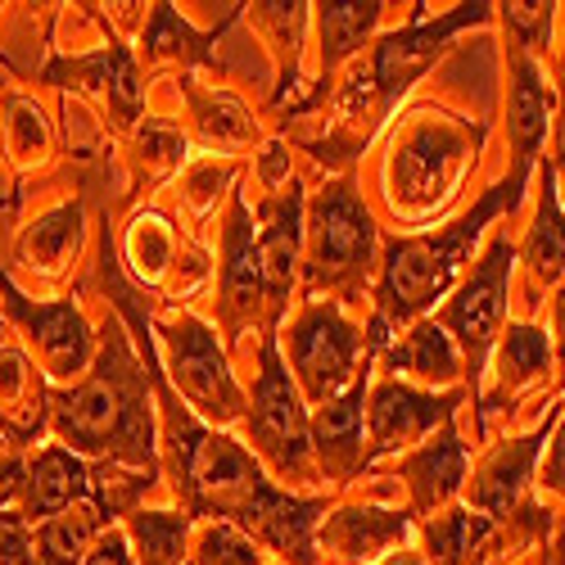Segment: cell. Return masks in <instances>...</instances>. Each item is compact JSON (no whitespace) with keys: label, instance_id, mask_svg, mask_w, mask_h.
<instances>
[{"label":"cell","instance_id":"obj_1","mask_svg":"<svg viewBox=\"0 0 565 565\" xmlns=\"http://www.w3.org/2000/svg\"><path fill=\"white\" fill-rule=\"evenodd\" d=\"M51 430L77 457H105L154 476V416L150 385L118 326H105L96 362L73 390L51 394Z\"/></svg>","mask_w":565,"mask_h":565},{"label":"cell","instance_id":"obj_2","mask_svg":"<svg viewBox=\"0 0 565 565\" xmlns=\"http://www.w3.org/2000/svg\"><path fill=\"white\" fill-rule=\"evenodd\" d=\"M525 181L530 177H507L466 217H457L439 235H407V241H390V263H385V280H381V312H375V321L390 331V326L412 321L416 312H426L452 286V276L461 271L470 245L480 241V231L502 209L511 213L515 204H521Z\"/></svg>","mask_w":565,"mask_h":565},{"label":"cell","instance_id":"obj_3","mask_svg":"<svg viewBox=\"0 0 565 565\" xmlns=\"http://www.w3.org/2000/svg\"><path fill=\"white\" fill-rule=\"evenodd\" d=\"M375 254V222L353 181L326 185L308 222V280L312 290H358Z\"/></svg>","mask_w":565,"mask_h":565},{"label":"cell","instance_id":"obj_4","mask_svg":"<svg viewBox=\"0 0 565 565\" xmlns=\"http://www.w3.org/2000/svg\"><path fill=\"white\" fill-rule=\"evenodd\" d=\"M163 353H168V371H172V385L191 398L204 416L213 420H235L245 412V394L235 385V375L213 340V331L195 317H172L163 321Z\"/></svg>","mask_w":565,"mask_h":565},{"label":"cell","instance_id":"obj_5","mask_svg":"<svg viewBox=\"0 0 565 565\" xmlns=\"http://www.w3.org/2000/svg\"><path fill=\"white\" fill-rule=\"evenodd\" d=\"M511 258L515 249L507 245V235L489 245V254L480 258V267L470 271V280L457 290V299L439 312V321L457 335L466 362H470V394H480V375H484V358L493 335L502 331V317H507V280H511Z\"/></svg>","mask_w":565,"mask_h":565},{"label":"cell","instance_id":"obj_6","mask_svg":"<svg viewBox=\"0 0 565 565\" xmlns=\"http://www.w3.org/2000/svg\"><path fill=\"white\" fill-rule=\"evenodd\" d=\"M484 19H489V6H457L452 14H444L435 23H412V28H403V32H394V36H385L381 45H375L366 86H371L381 118H390V109L407 96L412 82L448 51V41L461 28H476Z\"/></svg>","mask_w":565,"mask_h":565},{"label":"cell","instance_id":"obj_7","mask_svg":"<svg viewBox=\"0 0 565 565\" xmlns=\"http://www.w3.org/2000/svg\"><path fill=\"white\" fill-rule=\"evenodd\" d=\"M249 430L258 452L271 461L276 476H303L308 470V416L299 407V390L290 385V371L276 353V340L263 344V375L254 385Z\"/></svg>","mask_w":565,"mask_h":565},{"label":"cell","instance_id":"obj_8","mask_svg":"<svg viewBox=\"0 0 565 565\" xmlns=\"http://www.w3.org/2000/svg\"><path fill=\"white\" fill-rule=\"evenodd\" d=\"M362 353V335L340 317V308L331 303H312L299 321H295V335H290V358L295 371L303 381V394L312 403H331L349 381H353V366Z\"/></svg>","mask_w":565,"mask_h":565},{"label":"cell","instance_id":"obj_9","mask_svg":"<svg viewBox=\"0 0 565 565\" xmlns=\"http://www.w3.org/2000/svg\"><path fill=\"white\" fill-rule=\"evenodd\" d=\"M0 295H6L10 317L28 331L45 375L55 381H68V375H82L90 362H96V340H90V326L77 312V303H32L14 280L0 271Z\"/></svg>","mask_w":565,"mask_h":565},{"label":"cell","instance_id":"obj_10","mask_svg":"<svg viewBox=\"0 0 565 565\" xmlns=\"http://www.w3.org/2000/svg\"><path fill=\"white\" fill-rule=\"evenodd\" d=\"M222 321L231 335H241L249 321H258L263 299H267V276H263V258H258V235L249 226V209L245 200H231V217H226V249H222Z\"/></svg>","mask_w":565,"mask_h":565},{"label":"cell","instance_id":"obj_11","mask_svg":"<svg viewBox=\"0 0 565 565\" xmlns=\"http://www.w3.org/2000/svg\"><path fill=\"white\" fill-rule=\"evenodd\" d=\"M461 394H416L407 385H381L371 394V452H366V466L385 452H398L407 444H416L420 435H430L435 426H448L452 412H457Z\"/></svg>","mask_w":565,"mask_h":565},{"label":"cell","instance_id":"obj_12","mask_svg":"<svg viewBox=\"0 0 565 565\" xmlns=\"http://www.w3.org/2000/svg\"><path fill=\"white\" fill-rule=\"evenodd\" d=\"M41 82L51 86H77V90H96V96L109 100L114 118L127 127L140 118V77H136V64L127 55V45H118L109 36L105 51H90V55H77V60H55L51 68L41 73Z\"/></svg>","mask_w":565,"mask_h":565},{"label":"cell","instance_id":"obj_13","mask_svg":"<svg viewBox=\"0 0 565 565\" xmlns=\"http://www.w3.org/2000/svg\"><path fill=\"white\" fill-rule=\"evenodd\" d=\"M90 489H96V470H90L77 452H68L64 444L41 448L28 466V480H23V521L41 525L51 515L90 502Z\"/></svg>","mask_w":565,"mask_h":565},{"label":"cell","instance_id":"obj_14","mask_svg":"<svg viewBox=\"0 0 565 565\" xmlns=\"http://www.w3.org/2000/svg\"><path fill=\"white\" fill-rule=\"evenodd\" d=\"M466 154V140L452 127H416L407 136V146L394 159V177L403 172V191H394V204L403 200V209H420L435 195H444V185L457 168V159Z\"/></svg>","mask_w":565,"mask_h":565},{"label":"cell","instance_id":"obj_15","mask_svg":"<svg viewBox=\"0 0 565 565\" xmlns=\"http://www.w3.org/2000/svg\"><path fill=\"white\" fill-rule=\"evenodd\" d=\"M362 398H366V371L344 394H335L312 420V448L321 457V470L331 480H353L366 466L362 452Z\"/></svg>","mask_w":565,"mask_h":565},{"label":"cell","instance_id":"obj_16","mask_svg":"<svg viewBox=\"0 0 565 565\" xmlns=\"http://www.w3.org/2000/svg\"><path fill=\"white\" fill-rule=\"evenodd\" d=\"M507 127H511V154L515 168L511 177H530L534 154L543 146V131L552 118V90L539 77V64L525 51H511V109H507Z\"/></svg>","mask_w":565,"mask_h":565},{"label":"cell","instance_id":"obj_17","mask_svg":"<svg viewBox=\"0 0 565 565\" xmlns=\"http://www.w3.org/2000/svg\"><path fill=\"white\" fill-rule=\"evenodd\" d=\"M45 385L36 366L28 362L23 349L0 344V430H6L14 444H28L45 430L51 420V407H45Z\"/></svg>","mask_w":565,"mask_h":565},{"label":"cell","instance_id":"obj_18","mask_svg":"<svg viewBox=\"0 0 565 565\" xmlns=\"http://www.w3.org/2000/svg\"><path fill=\"white\" fill-rule=\"evenodd\" d=\"M403 539H407V515L381 511V507H344L321 525V547H331L349 565L381 556L385 547H394Z\"/></svg>","mask_w":565,"mask_h":565},{"label":"cell","instance_id":"obj_19","mask_svg":"<svg viewBox=\"0 0 565 565\" xmlns=\"http://www.w3.org/2000/svg\"><path fill=\"white\" fill-rule=\"evenodd\" d=\"M303 200L290 185V195L267 209V231L258 235V258H263V276H267V299H271V312H280L290 295V280H295V267H299V235H303Z\"/></svg>","mask_w":565,"mask_h":565},{"label":"cell","instance_id":"obj_20","mask_svg":"<svg viewBox=\"0 0 565 565\" xmlns=\"http://www.w3.org/2000/svg\"><path fill=\"white\" fill-rule=\"evenodd\" d=\"M547 439V426L521 444H511L502 452H493L480 470V480L470 484V507L484 511V521H498V515H507L515 507V498H521V489L530 484V470H534V457Z\"/></svg>","mask_w":565,"mask_h":565},{"label":"cell","instance_id":"obj_21","mask_svg":"<svg viewBox=\"0 0 565 565\" xmlns=\"http://www.w3.org/2000/svg\"><path fill=\"white\" fill-rule=\"evenodd\" d=\"M461 476H466V448L457 444L452 420L439 430L435 444H426L420 452H412L403 461V480L412 489V507L416 511H435L444 498H452L457 484H461Z\"/></svg>","mask_w":565,"mask_h":565},{"label":"cell","instance_id":"obj_22","mask_svg":"<svg viewBox=\"0 0 565 565\" xmlns=\"http://www.w3.org/2000/svg\"><path fill=\"white\" fill-rule=\"evenodd\" d=\"M100 507L96 502H77L51 521H41L36 534H32V556L36 565H82L86 561V547L96 543L100 534Z\"/></svg>","mask_w":565,"mask_h":565},{"label":"cell","instance_id":"obj_23","mask_svg":"<svg viewBox=\"0 0 565 565\" xmlns=\"http://www.w3.org/2000/svg\"><path fill=\"white\" fill-rule=\"evenodd\" d=\"M385 6H317V23H321V77H331L358 45L371 36V28L381 23Z\"/></svg>","mask_w":565,"mask_h":565},{"label":"cell","instance_id":"obj_24","mask_svg":"<svg viewBox=\"0 0 565 565\" xmlns=\"http://www.w3.org/2000/svg\"><path fill=\"white\" fill-rule=\"evenodd\" d=\"M82 245V209L77 204H60L55 213H45L41 222L28 226V235L19 241V254L28 267H41V271H55L64 267Z\"/></svg>","mask_w":565,"mask_h":565},{"label":"cell","instance_id":"obj_25","mask_svg":"<svg viewBox=\"0 0 565 565\" xmlns=\"http://www.w3.org/2000/svg\"><path fill=\"white\" fill-rule=\"evenodd\" d=\"M390 366L394 371H412V375H420V381L448 385V381H457V349L444 335L439 321H420V326H412L407 344L390 349Z\"/></svg>","mask_w":565,"mask_h":565},{"label":"cell","instance_id":"obj_26","mask_svg":"<svg viewBox=\"0 0 565 565\" xmlns=\"http://www.w3.org/2000/svg\"><path fill=\"white\" fill-rule=\"evenodd\" d=\"M547 358H552V349H547V335L539 331V326H511L507 344L498 353V385H502V394L489 407H498L502 398H511V394H521L525 385H534L539 375L547 371Z\"/></svg>","mask_w":565,"mask_h":565},{"label":"cell","instance_id":"obj_27","mask_svg":"<svg viewBox=\"0 0 565 565\" xmlns=\"http://www.w3.org/2000/svg\"><path fill=\"white\" fill-rule=\"evenodd\" d=\"M525 263L534 267V276L543 286L561 276L565 267V217H561V204H556V181H552V168H543V200H539V217H534V231L525 241Z\"/></svg>","mask_w":565,"mask_h":565},{"label":"cell","instance_id":"obj_28","mask_svg":"<svg viewBox=\"0 0 565 565\" xmlns=\"http://www.w3.org/2000/svg\"><path fill=\"white\" fill-rule=\"evenodd\" d=\"M185 530H191V515L172 511H136L127 521V539L136 543L140 565H181Z\"/></svg>","mask_w":565,"mask_h":565},{"label":"cell","instance_id":"obj_29","mask_svg":"<svg viewBox=\"0 0 565 565\" xmlns=\"http://www.w3.org/2000/svg\"><path fill=\"white\" fill-rule=\"evenodd\" d=\"M217 41L213 36H195L191 23H181V14L172 6H154L150 14V28H146V55L150 60H181V64H213V51L209 45Z\"/></svg>","mask_w":565,"mask_h":565},{"label":"cell","instance_id":"obj_30","mask_svg":"<svg viewBox=\"0 0 565 565\" xmlns=\"http://www.w3.org/2000/svg\"><path fill=\"white\" fill-rule=\"evenodd\" d=\"M489 534V521L476 515L470 507L452 511V515H439V521L426 530V547H430V561L435 565H466L470 552L480 547V539Z\"/></svg>","mask_w":565,"mask_h":565},{"label":"cell","instance_id":"obj_31","mask_svg":"<svg viewBox=\"0 0 565 565\" xmlns=\"http://www.w3.org/2000/svg\"><path fill=\"white\" fill-rule=\"evenodd\" d=\"M191 105H195V118H200L204 136L217 140V146H245V140H254V118L245 114V105H235L231 96L191 90Z\"/></svg>","mask_w":565,"mask_h":565},{"label":"cell","instance_id":"obj_32","mask_svg":"<svg viewBox=\"0 0 565 565\" xmlns=\"http://www.w3.org/2000/svg\"><path fill=\"white\" fill-rule=\"evenodd\" d=\"M131 263L136 271L146 276V280H159L172 263V231L163 217L146 213V217H136V231H131Z\"/></svg>","mask_w":565,"mask_h":565},{"label":"cell","instance_id":"obj_33","mask_svg":"<svg viewBox=\"0 0 565 565\" xmlns=\"http://www.w3.org/2000/svg\"><path fill=\"white\" fill-rule=\"evenodd\" d=\"M263 552L235 530V525H213L200 539V565H258Z\"/></svg>","mask_w":565,"mask_h":565},{"label":"cell","instance_id":"obj_34","mask_svg":"<svg viewBox=\"0 0 565 565\" xmlns=\"http://www.w3.org/2000/svg\"><path fill=\"white\" fill-rule=\"evenodd\" d=\"M10 131H14V154L19 159H41L45 150V122H41V109L32 100H10Z\"/></svg>","mask_w":565,"mask_h":565},{"label":"cell","instance_id":"obj_35","mask_svg":"<svg viewBox=\"0 0 565 565\" xmlns=\"http://www.w3.org/2000/svg\"><path fill=\"white\" fill-rule=\"evenodd\" d=\"M181 154H185V140L172 127H146V136H140V168L168 172L181 163Z\"/></svg>","mask_w":565,"mask_h":565},{"label":"cell","instance_id":"obj_36","mask_svg":"<svg viewBox=\"0 0 565 565\" xmlns=\"http://www.w3.org/2000/svg\"><path fill=\"white\" fill-rule=\"evenodd\" d=\"M0 565H36L32 525L14 511H0Z\"/></svg>","mask_w":565,"mask_h":565},{"label":"cell","instance_id":"obj_37","mask_svg":"<svg viewBox=\"0 0 565 565\" xmlns=\"http://www.w3.org/2000/svg\"><path fill=\"white\" fill-rule=\"evenodd\" d=\"M507 23L525 41L543 45L547 41V23H552V6H507Z\"/></svg>","mask_w":565,"mask_h":565},{"label":"cell","instance_id":"obj_38","mask_svg":"<svg viewBox=\"0 0 565 565\" xmlns=\"http://www.w3.org/2000/svg\"><path fill=\"white\" fill-rule=\"evenodd\" d=\"M82 565H131V552H127V539L122 534H100L96 539V547L86 552V561Z\"/></svg>","mask_w":565,"mask_h":565},{"label":"cell","instance_id":"obj_39","mask_svg":"<svg viewBox=\"0 0 565 565\" xmlns=\"http://www.w3.org/2000/svg\"><path fill=\"white\" fill-rule=\"evenodd\" d=\"M543 484L556 489L565 498V420H561V435L552 444V457H547V470H543Z\"/></svg>","mask_w":565,"mask_h":565},{"label":"cell","instance_id":"obj_40","mask_svg":"<svg viewBox=\"0 0 565 565\" xmlns=\"http://www.w3.org/2000/svg\"><path fill=\"white\" fill-rule=\"evenodd\" d=\"M286 163H290V159H286V150L271 146V150H267V163H263V177H267V181H280V172H286Z\"/></svg>","mask_w":565,"mask_h":565},{"label":"cell","instance_id":"obj_41","mask_svg":"<svg viewBox=\"0 0 565 565\" xmlns=\"http://www.w3.org/2000/svg\"><path fill=\"white\" fill-rule=\"evenodd\" d=\"M385 565H420V561H416V556H412V552H403V556H390V561H385Z\"/></svg>","mask_w":565,"mask_h":565},{"label":"cell","instance_id":"obj_42","mask_svg":"<svg viewBox=\"0 0 565 565\" xmlns=\"http://www.w3.org/2000/svg\"><path fill=\"white\" fill-rule=\"evenodd\" d=\"M561 163H565V127H561Z\"/></svg>","mask_w":565,"mask_h":565},{"label":"cell","instance_id":"obj_43","mask_svg":"<svg viewBox=\"0 0 565 565\" xmlns=\"http://www.w3.org/2000/svg\"><path fill=\"white\" fill-rule=\"evenodd\" d=\"M0 444H6V439H0ZM0 457H6V452H0Z\"/></svg>","mask_w":565,"mask_h":565},{"label":"cell","instance_id":"obj_44","mask_svg":"<svg viewBox=\"0 0 565 565\" xmlns=\"http://www.w3.org/2000/svg\"><path fill=\"white\" fill-rule=\"evenodd\" d=\"M0 331H6V326H0Z\"/></svg>","mask_w":565,"mask_h":565}]
</instances>
